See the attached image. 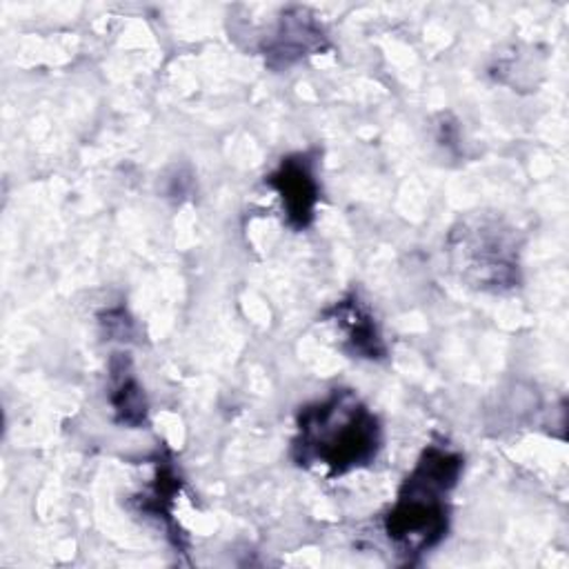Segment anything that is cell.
<instances>
[{
	"label": "cell",
	"instance_id": "7",
	"mask_svg": "<svg viewBox=\"0 0 569 569\" xmlns=\"http://www.w3.org/2000/svg\"><path fill=\"white\" fill-rule=\"evenodd\" d=\"M109 405L113 418L122 427H142L147 422L149 405L144 389L140 387L131 360L122 353H116L109 362Z\"/></svg>",
	"mask_w": 569,
	"mask_h": 569
},
{
	"label": "cell",
	"instance_id": "4",
	"mask_svg": "<svg viewBox=\"0 0 569 569\" xmlns=\"http://www.w3.org/2000/svg\"><path fill=\"white\" fill-rule=\"evenodd\" d=\"M264 184L278 193L287 227L302 231L313 222L320 202L316 151H300L282 158L280 164L264 176Z\"/></svg>",
	"mask_w": 569,
	"mask_h": 569
},
{
	"label": "cell",
	"instance_id": "6",
	"mask_svg": "<svg viewBox=\"0 0 569 569\" xmlns=\"http://www.w3.org/2000/svg\"><path fill=\"white\" fill-rule=\"evenodd\" d=\"M327 47V33L316 16L305 7H289L269 40H264V60L269 67H289L296 60Z\"/></svg>",
	"mask_w": 569,
	"mask_h": 569
},
{
	"label": "cell",
	"instance_id": "3",
	"mask_svg": "<svg viewBox=\"0 0 569 569\" xmlns=\"http://www.w3.org/2000/svg\"><path fill=\"white\" fill-rule=\"evenodd\" d=\"M449 253L460 276L478 289L505 291L520 282L518 242L513 229L500 218L460 220L449 233Z\"/></svg>",
	"mask_w": 569,
	"mask_h": 569
},
{
	"label": "cell",
	"instance_id": "8",
	"mask_svg": "<svg viewBox=\"0 0 569 569\" xmlns=\"http://www.w3.org/2000/svg\"><path fill=\"white\" fill-rule=\"evenodd\" d=\"M180 491V478L176 473V467L169 458H160L156 462V476L151 480V485L136 496V505L140 513H151L153 518H164L167 529L173 531V518H171V509L176 502V496Z\"/></svg>",
	"mask_w": 569,
	"mask_h": 569
},
{
	"label": "cell",
	"instance_id": "2",
	"mask_svg": "<svg viewBox=\"0 0 569 569\" xmlns=\"http://www.w3.org/2000/svg\"><path fill=\"white\" fill-rule=\"evenodd\" d=\"M465 458L445 447L427 445L402 480L393 507L385 516V533L409 562L433 549L449 529V493L456 489Z\"/></svg>",
	"mask_w": 569,
	"mask_h": 569
},
{
	"label": "cell",
	"instance_id": "1",
	"mask_svg": "<svg viewBox=\"0 0 569 569\" xmlns=\"http://www.w3.org/2000/svg\"><path fill=\"white\" fill-rule=\"evenodd\" d=\"M380 447L382 425L351 389H333L296 416L291 458L305 469L338 478L371 465Z\"/></svg>",
	"mask_w": 569,
	"mask_h": 569
},
{
	"label": "cell",
	"instance_id": "5",
	"mask_svg": "<svg viewBox=\"0 0 569 569\" xmlns=\"http://www.w3.org/2000/svg\"><path fill=\"white\" fill-rule=\"evenodd\" d=\"M325 320L336 329L340 349L351 358L360 360H385L387 345L369 305L358 293H347L336 300L327 311Z\"/></svg>",
	"mask_w": 569,
	"mask_h": 569
}]
</instances>
